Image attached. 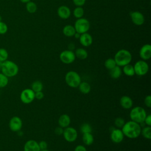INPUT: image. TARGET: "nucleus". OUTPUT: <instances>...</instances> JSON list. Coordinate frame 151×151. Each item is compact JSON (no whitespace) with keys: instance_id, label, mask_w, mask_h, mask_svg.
<instances>
[{"instance_id":"obj_3","label":"nucleus","mask_w":151,"mask_h":151,"mask_svg":"<svg viewBox=\"0 0 151 151\" xmlns=\"http://www.w3.org/2000/svg\"><path fill=\"white\" fill-rule=\"evenodd\" d=\"M19 71L18 65L11 60H6L2 63L1 72L8 77H12L17 75Z\"/></svg>"},{"instance_id":"obj_7","label":"nucleus","mask_w":151,"mask_h":151,"mask_svg":"<svg viewBox=\"0 0 151 151\" xmlns=\"http://www.w3.org/2000/svg\"><path fill=\"white\" fill-rule=\"evenodd\" d=\"M135 74L139 76L146 75L149 71V65L145 60H139L133 65Z\"/></svg>"},{"instance_id":"obj_8","label":"nucleus","mask_w":151,"mask_h":151,"mask_svg":"<svg viewBox=\"0 0 151 151\" xmlns=\"http://www.w3.org/2000/svg\"><path fill=\"white\" fill-rule=\"evenodd\" d=\"M63 135L67 142H73L77 139L78 133L75 128L68 126L64 129Z\"/></svg>"},{"instance_id":"obj_1","label":"nucleus","mask_w":151,"mask_h":151,"mask_svg":"<svg viewBox=\"0 0 151 151\" xmlns=\"http://www.w3.org/2000/svg\"><path fill=\"white\" fill-rule=\"evenodd\" d=\"M141 130V125L132 120L125 122L122 127L124 136L130 139H136L140 135Z\"/></svg>"},{"instance_id":"obj_40","label":"nucleus","mask_w":151,"mask_h":151,"mask_svg":"<svg viewBox=\"0 0 151 151\" xmlns=\"http://www.w3.org/2000/svg\"><path fill=\"white\" fill-rule=\"evenodd\" d=\"M44 94L42 91L35 93V99H36L37 100L42 99L44 98Z\"/></svg>"},{"instance_id":"obj_27","label":"nucleus","mask_w":151,"mask_h":151,"mask_svg":"<svg viewBox=\"0 0 151 151\" xmlns=\"http://www.w3.org/2000/svg\"><path fill=\"white\" fill-rule=\"evenodd\" d=\"M26 9L29 13L33 14L37 11V5L35 2L30 1L26 3Z\"/></svg>"},{"instance_id":"obj_45","label":"nucleus","mask_w":151,"mask_h":151,"mask_svg":"<svg viewBox=\"0 0 151 151\" xmlns=\"http://www.w3.org/2000/svg\"><path fill=\"white\" fill-rule=\"evenodd\" d=\"M2 62L0 61V72L1 71V67H2Z\"/></svg>"},{"instance_id":"obj_22","label":"nucleus","mask_w":151,"mask_h":151,"mask_svg":"<svg viewBox=\"0 0 151 151\" xmlns=\"http://www.w3.org/2000/svg\"><path fill=\"white\" fill-rule=\"evenodd\" d=\"M82 140L84 144L87 146H90L92 145L94 142V136L91 133H83Z\"/></svg>"},{"instance_id":"obj_15","label":"nucleus","mask_w":151,"mask_h":151,"mask_svg":"<svg viewBox=\"0 0 151 151\" xmlns=\"http://www.w3.org/2000/svg\"><path fill=\"white\" fill-rule=\"evenodd\" d=\"M24 151H40L38 143L35 140H29L24 146Z\"/></svg>"},{"instance_id":"obj_30","label":"nucleus","mask_w":151,"mask_h":151,"mask_svg":"<svg viewBox=\"0 0 151 151\" xmlns=\"http://www.w3.org/2000/svg\"><path fill=\"white\" fill-rule=\"evenodd\" d=\"M84 13V11L82 6H77L74 8L73 11V15L76 18L78 19L80 18H82Z\"/></svg>"},{"instance_id":"obj_17","label":"nucleus","mask_w":151,"mask_h":151,"mask_svg":"<svg viewBox=\"0 0 151 151\" xmlns=\"http://www.w3.org/2000/svg\"><path fill=\"white\" fill-rule=\"evenodd\" d=\"M57 14L60 18L66 19L70 17L71 11L68 6L65 5H61L57 9Z\"/></svg>"},{"instance_id":"obj_39","label":"nucleus","mask_w":151,"mask_h":151,"mask_svg":"<svg viewBox=\"0 0 151 151\" xmlns=\"http://www.w3.org/2000/svg\"><path fill=\"white\" fill-rule=\"evenodd\" d=\"M143 123L147 126H151V115L148 114L146 116Z\"/></svg>"},{"instance_id":"obj_34","label":"nucleus","mask_w":151,"mask_h":151,"mask_svg":"<svg viewBox=\"0 0 151 151\" xmlns=\"http://www.w3.org/2000/svg\"><path fill=\"white\" fill-rule=\"evenodd\" d=\"M125 123L124 119L122 117H117L114 120V124L117 128H122Z\"/></svg>"},{"instance_id":"obj_20","label":"nucleus","mask_w":151,"mask_h":151,"mask_svg":"<svg viewBox=\"0 0 151 151\" xmlns=\"http://www.w3.org/2000/svg\"><path fill=\"white\" fill-rule=\"evenodd\" d=\"M122 74V70L121 69L120 67L116 65L112 69L109 70V74L110 77L113 79H117L119 78Z\"/></svg>"},{"instance_id":"obj_25","label":"nucleus","mask_w":151,"mask_h":151,"mask_svg":"<svg viewBox=\"0 0 151 151\" xmlns=\"http://www.w3.org/2000/svg\"><path fill=\"white\" fill-rule=\"evenodd\" d=\"M123 73L127 76L132 77L135 74L133 65L129 64L123 67Z\"/></svg>"},{"instance_id":"obj_32","label":"nucleus","mask_w":151,"mask_h":151,"mask_svg":"<svg viewBox=\"0 0 151 151\" xmlns=\"http://www.w3.org/2000/svg\"><path fill=\"white\" fill-rule=\"evenodd\" d=\"M80 130L82 133H91L92 127L91 126L87 123H83L80 126Z\"/></svg>"},{"instance_id":"obj_11","label":"nucleus","mask_w":151,"mask_h":151,"mask_svg":"<svg viewBox=\"0 0 151 151\" xmlns=\"http://www.w3.org/2000/svg\"><path fill=\"white\" fill-rule=\"evenodd\" d=\"M22 127V121L18 116H13L9 122V127L12 132H19Z\"/></svg>"},{"instance_id":"obj_19","label":"nucleus","mask_w":151,"mask_h":151,"mask_svg":"<svg viewBox=\"0 0 151 151\" xmlns=\"http://www.w3.org/2000/svg\"><path fill=\"white\" fill-rule=\"evenodd\" d=\"M58 123L59 126L63 128H65L69 126V125L71 123L70 117L67 114H63L60 116L58 120Z\"/></svg>"},{"instance_id":"obj_42","label":"nucleus","mask_w":151,"mask_h":151,"mask_svg":"<svg viewBox=\"0 0 151 151\" xmlns=\"http://www.w3.org/2000/svg\"><path fill=\"white\" fill-rule=\"evenodd\" d=\"M74 151H87V149L84 146L79 145L75 147Z\"/></svg>"},{"instance_id":"obj_33","label":"nucleus","mask_w":151,"mask_h":151,"mask_svg":"<svg viewBox=\"0 0 151 151\" xmlns=\"http://www.w3.org/2000/svg\"><path fill=\"white\" fill-rule=\"evenodd\" d=\"M8 57V52L5 48H0V61L4 62L7 60Z\"/></svg>"},{"instance_id":"obj_21","label":"nucleus","mask_w":151,"mask_h":151,"mask_svg":"<svg viewBox=\"0 0 151 151\" xmlns=\"http://www.w3.org/2000/svg\"><path fill=\"white\" fill-rule=\"evenodd\" d=\"M78 88L80 91L84 94H88L91 91V86L86 81H81L78 86Z\"/></svg>"},{"instance_id":"obj_47","label":"nucleus","mask_w":151,"mask_h":151,"mask_svg":"<svg viewBox=\"0 0 151 151\" xmlns=\"http://www.w3.org/2000/svg\"><path fill=\"white\" fill-rule=\"evenodd\" d=\"M0 21H1V17H0Z\"/></svg>"},{"instance_id":"obj_2","label":"nucleus","mask_w":151,"mask_h":151,"mask_svg":"<svg viewBox=\"0 0 151 151\" xmlns=\"http://www.w3.org/2000/svg\"><path fill=\"white\" fill-rule=\"evenodd\" d=\"M114 60L116 65L119 67H123L130 63L132 60V55L130 51L125 49L119 50L114 55Z\"/></svg>"},{"instance_id":"obj_46","label":"nucleus","mask_w":151,"mask_h":151,"mask_svg":"<svg viewBox=\"0 0 151 151\" xmlns=\"http://www.w3.org/2000/svg\"><path fill=\"white\" fill-rule=\"evenodd\" d=\"M40 151H50V150H48L47 149H44V150H40Z\"/></svg>"},{"instance_id":"obj_26","label":"nucleus","mask_w":151,"mask_h":151,"mask_svg":"<svg viewBox=\"0 0 151 151\" xmlns=\"http://www.w3.org/2000/svg\"><path fill=\"white\" fill-rule=\"evenodd\" d=\"M31 88L35 93L38 91H41L43 89V84L41 81L36 80L34 81L31 86Z\"/></svg>"},{"instance_id":"obj_12","label":"nucleus","mask_w":151,"mask_h":151,"mask_svg":"<svg viewBox=\"0 0 151 151\" xmlns=\"http://www.w3.org/2000/svg\"><path fill=\"white\" fill-rule=\"evenodd\" d=\"M124 134L122 129L116 128L111 130L110 133V139L114 143H119L124 139Z\"/></svg>"},{"instance_id":"obj_14","label":"nucleus","mask_w":151,"mask_h":151,"mask_svg":"<svg viewBox=\"0 0 151 151\" xmlns=\"http://www.w3.org/2000/svg\"><path fill=\"white\" fill-rule=\"evenodd\" d=\"M139 56L142 60H148L151 57V45L149 44L143 45L140 49Z\"/></svg>"},{"instance_id":"obj_31","label":"nucleus","mask_w":151,"mask_h":151,"mask_svg":"<svg viewBox=\"0 0 151 151\" xmlns=\"http://www.w3.org/2000/svg\"><path fill=\"white\" fill-rule=\"evenodd\" d=\"M8 77L2 73H0V88L6 87L8 84Z\"/></svg>"},{"instance_id":"obj_24","label":"nucleus","mask_w":151,"mask_h":151,"mask_svg":"<svg viewBox=\"0 0 151 151\" xmlns=\"http://www.w3.org/2000/svg\"><path fill=\"white\" fill-rule=\"evenodd\" d=\"M76 57L78 58L80 60H85L88 57V52L87 51L83 48H78L76 50V51L74 52Z\"/></svg>"},{"instance_id":"obj_43","label":"nucleus","mask_w":151,"mask_h":151,"mask_svg":"<svg viewBox=\"0 0 151 151\" xmlns=\"http://www.w3.org/2000/svg\"><path fill=\"white\" fill-rule=\"evenodd\" d=\"M76 38H80V34L78 33V32H76L74 35Z\"/></svg>"},{"instance_id":"obj_41","label":"nucleus","mask_w":151,"mask_h":151,"mask_svg":"<svg viewBox=\"0 0 151 151\" xmlns=\"http://www.w3.org/2000/svg\"><path fill=\"white\" fill-rule=\"evenodd\" d=\"M63 131H64V129L63 127L59 126V127H57L55 129L54 133H55V134H57L58 136H60V135L63 134Z\"/></svg>"},{"instance_id":"obj_28","label":"nucleus","mask_w":151,"mask_h":151,"mask_svg":"<svg viewBox=\"0 0 151 151\" xmlns=\"http://www.w3.org/2000/svg\"><path fill=\"white\" fill-rule=\"evenodd\" d=\"M143 137L146 139H151V127L150 126H145L141 130V133Z\"/></svg>"},{"instance_id":"obj_38","label":"nucleus","mask_w":151,"mask_h":151,"mask_svg":"<svg viewBox=\"0 0 151 151\" xmlns=\"http://www.w3.org/2000/svg\"><path fill=\"white\" fill-rule=\"evenodd\" d=\"M38 145H39V147L40 148V150L46 149H47V147H48L47 143L45 141H44V140L40 141L38 143Z\"/></svg>"},{"instance_id":"obj_9","label":"nucleus","mask_w":151,"mask_h":151,"mask_svg":"<svg viewBox=\"0 0 151 151\" xmlns=\"http://www.w3.org/2000/svg\"><path fill=\"white\" fill-rule=\"evenodd\" d=\"M35 99V92L31 88H25L20 94V100L24 104H29Z\"/></svg>"},{"instance_id":"obj_13","label":"nucleus","mask_w":151,"mask_h":151,"mask_svg":"<svg viewBox=\"0 0 151 151\" xmlns=\"http://www.w3.org/2000/svg\"><path fill=\"white\" fill-rule=\"evenodd\" d=\"M132 22L137 26L142 25L145 22V17L142 13L139 11H133L130 13Z\"/></svg>"},{"instance_id":"obj_35","label":"nucleus","mask_w":151,"mask_h":151,"mask_svg":"<svg viewBox=\"0 0 151 151\" xmlns=\"http://www.w3.org/2000/svg\"><path fill=\"white\" fill-rule=\"evenodd\" d=\"M8 31V26L7 25L2 22L0 21V34H5Z\"/></svg>"},{"instance_id":"obj_16","label":"nucleus","mask_w":151,"mask_h":151,"mask_svg":"<svg viewBox=\"0 0 151 151\" xmlns=\"http://www.w3.org/2000/svg\"><path fill=\"white\" fill-rule=\"evenodd\" d=\"M78 39H79L80 43L83 47H89L90 45H91L93 42V38L91 35L87 32H85L80 34V38Z\"/></svg>"},{"instance_id":"obj_36","label":"nucleus","mask_w":151,"mask_h":151,"mask_svg":"<svg viewBox=\"0 0 151 151\" xmlns=\"http://www.w3.org/2000/svg\"><path fill=\"white\" fill-rule=\"evenodd\" d=\"M144 103L145 106L149 108L151 107V96L147 95L144 99Z\"/></svg>"},{"instance_id":"obj_5","label":"nucleus","mask_w":151,"mask_h":151,"mask_svg":"<svg viewBox=\"0 0 151 151\" xmlns=\"http://www.w3.org/2000/svg\"><path fill=\"white\" fill-rule=\"evenodd\" d=\"M65 81L69 87L71 88H76L78 87L80 83L81 82V79L77 72L69 71L65 76Z\"/></svg>"},{"instance_id":"obj_18","label":"nucleus","mask_w":151,"mask_h":151,"mask_svg":"<svg viewBox=\"0 0 151 151\" xmlns=\"http://www.w3.org/2000/svg\"><path fill=\"white\" fill-rule=\"evenodd\" d=\"M120 106L124 109H131L133 104L132 98L128 96H123L120 99Z\"/></svg>"},{"instance_id":"obj_29","label":"nucleus","mask_w":151,"mask_h":151,"mask_svg":"<svg viewBox=\"0 0 151 151\" xmlns=\"http://www.w3.org/2000/svg\"><path fill=\"white\" fill-rule=\"evenodd\" d=\"M105 67L110 70L111 69H112L113 68H114L115 66H116V63L114 60V58H107L105 61H104V64Z\"/></svg>"},{"instance_id":"obj_37","label":"nucleus","mask_w":151,"mask_h":151,"mask_svg":"<svg viewBox=\"0 0 151 151\" xmlns=\"http://www.w3.org/2000/svg\"><path fill=\"white\" fill-rule=\"evenodd\" d=\"M74 4L77 6H82L86 3V0H73Z\"/></svg>"},{"instance_id":"obj_44","label":"nucleus","mask_w":151,"mask_h":151,"mask_svg":"<svg viewBox=\"0 0 151 151\" xmlns=\"http://www.w3.org/2000/svg\"><path fill=\"white\" fill-rule=\"evenodd\" d=\"M21 2H22V3H27L28 2H29V1H30L31 0H19Z\"/></svg>"},{"instance_id":"obj_6","label":"nucleus","mask_w":151,"mask_h":151,"mask_svg":"<svg viewBox=\"0 0 151 151\" xmlns=\"http://www.w3.org/2000/svg\"><path fill=\"white\" fill-rule=\"evenodd\" d=\"M74 27L76 32L81 34L87 32L90 29V25L88 20L84 18H80L76 21Z\"/></svg>"},{"instance_id":"obj_4","label":"nucleus","mask_w":151,"mask_h":151,"mask_svg":"<svg viewBox=\"0 0 151 151\" xmlns=\"http://www.w3.org/2000/svg\"><path fill=\"white\" fill-rule=\"evenodd\" d=\"M131 120L139 124L143 123L144 120L147 116L145 109L141 106H136L133 107L129 113Z\"/></svg>"},{"instance_id":"obj_23","label":"nucleus","mask_w":151,"mask_h":151,"mask_svg":"<svg viewBox=\"0 0 151 151\" xmlns=\"http://www.w3.org/2000/svg\"><path fill=\"white\" fill-rule=\"evenodd\" d=\"M63 32L65 36L70 37L74 36L76 31L74 28V27L71 25H67L64 27L63 29Z\"/></svg>"},{"instance_id":"obj_10","label":"nucleus","mask_w":151,"mask_h":151,"mask_svg":"<svg viewBox=\"0 0 151 151\" xmlns=\"http://www.w3.org/2000/svg\"><path fill=\"white\" fill-rule=\"evenodd\" d=\"M60 61L64 64H69L73 63L76 60V55L72 50H67L62 51L59 56Z\"/></svg>"}]
</instances>
